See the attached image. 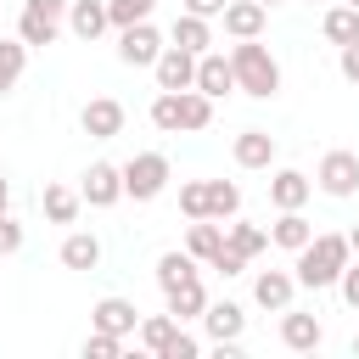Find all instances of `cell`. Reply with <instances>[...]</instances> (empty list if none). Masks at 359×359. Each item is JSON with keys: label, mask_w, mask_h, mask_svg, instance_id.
<instances>
[{"label": "cell", "mask_w": 359, "mask_h": 359, "mask_svg": "<svg viewBox=\"0 0 359 359\" xmlns=\"http://www.w3.org/2000/svg\"><path fill=\"white\" fill-rule=\"evenodd\" d=\"M348 258H353V247H348V236H314L309 247H297V264H292V275H297V286H337V275L348 269Z\"/></svg>", "instance_id": "obj_1"}, {"label": "cell", "mask_w": 359, "mask_h": 359, "mask_svg": "<svg viewBox=\"0 0 359 359\" xmlns=\"http://www.w3.org/2000/svg\"><path fill=\"white\" fill-rule=\"evenodd\" d=\"M230 67H236V90L252 95V101H269V95L280 90V62H275L269 45H258V39H236Z\"/></svg>", "instance_id": "obj_2"}, {"label": "cell", "mask_w": 359, "mask_h": 359, "mask_svg": "<svg viewBox=\"0 0 359 359\" xmlns=\"http://www.w3.org/2000/svg\"><path fill=\"white\" fill-rule=\"evenodd\" d=\"M62 22H67V0H22V11H17V39H22V45H56Z\"/></svg>", "instance_id": "obj_3"}, {"label": "cell", "mask_w": 359, "mask_h": 359, "mask_svg": "<svg viewBox=\"0 0 359 359\" xmlns=\"http://www.w3.org/2000/svg\"><path fill=\"white\" fill-rule=\"evenodd\" d=\"M163 191H168V157H163V151H135V157L123 163V196L151 202V196H163Z\"/></svg>", "instance_id": "obj_4"}, {"label": "cell", "mask_w": 359, "mask_h": 359, "mask_svg": "<svg viewBox=\"0 0 359 359\" xmlns=\"http://www.w3.org/2000/svg\"><path fill=\"white\" fill-rule=\"evenodd\" d=\"M202 325H208V337H213V348L224 359L241 353V331H247V309L241 303H208L202 309Z\"/></svg>", "instance_id": "obj_5"}, {"label": "cell", "mask_w": 359, "mask_h": 359, "mask_svg": "<svg viewBox=\"0 0 359 359\" xmlns=\"http://www.w3.org/2000/svg\"><path fill=\"white\" fill-rule=\"evenodd\" d=\"M157 56H163V34L151 28V17L118 28V62L123 67H157Z\"/></svg>", "instance_id": "obj_6"}, {"label": "cell", "mask_w": 359, "mask_h": 359, "mask_svg": "<svg viewBox=\"0 0 359 359\" xmlns=\"http://www.w3.org/2000/svg\"><path fill=\"white\" fill-rule=\"evenodd\" d=\"M314 185L325 191V196H353L359 191V151H325L320 157V168H314Z\"/></svg>", "instance_id": "obj_7"}, {"label": "cell", "mask_w": 359, "mask_h": 359, "mask_svg": "<svg viewBox=\"0 0 359 359\" xmlns=\"http://www.w3.org/2000/svg\"><path fill=\"white\" fill-rule=\"evenodd\" d=\"M79 196H84L90 208H112V202L123 196V168H118V163H90Z\"/></svg>", "instance_id": "obj_8"}, {"label": "cell", "mask_w": 359, "mask_h": 359, "mask_svg": "<svg viewBox=\"0 0 359 359\" xmlns=\"http://www.w3.org/2000/svg\"><path fill=\"white\" fill-rule=\"evenodd\" d=\"M151 73H157V90H196V56L180 45H163Z\"/></svg>", "instance_id": "obj_9"}, {"label": "cell", "mask_w": 359, "mask_h": 359, "mask_svg": "<svg viewBox=\"0 0 359 359\" xmlns=\"http://www.w3.org/2000/svg\"><path fill=\"white\" fill-rule=\"evenodd\" d=\"M79 129H84L90 140H112V135H123V107H118L112 95H95V101H84Z\"/></svg>", "instance_id": "obj_10"}, {"label": "cell", "mask_w": 359, "mask_h": 359, "mask_svg": "<svg viewBox=\"0 0 359 359\" xmlns=\"http://www.w3.org/2000/svg\"><path fill=\"white\" fill-rule=\"evenodd\" d=\"M67 28H73L84 45H95V39L112 28V11H107V0H67Z\"/></svg>", "instance_id": "obj_11"}, {"label": "cell", "mask_w": 359, "mask_h": 359, "mask_svg": "<svg viewBox=\"0 0 359 359\" xmlns=\"http://www.w3.org/2000/svg\"><path fill=\"white\" fill-rule=\"evenodd\" d=\"M280 342H286L292 353H314V348L325 342V325H320L314 314H297V309H280Z\"/></svg>", "instance_id": "obj_12"}, {"label": "cell", "mask_w": 359, "mask_h": 359, "mask_svg": "<svg viewBox=\"0 0 359 359\" xmlns=\"http://www.w3.org/2000/svg\"><path fill=\"white\" fill-rule=\"evenodd\" d=\"M196 90H202V95H213V101H219V95H230V90H236V67H230V56L202 50V56H196Z\"/></svg>", "instance_id": "obj_13"}, {"label": "cell", "mask_w": 359, "mask_h": 359, "mask_svg": "<svg viewBox=\"0 0 359 359\" xmlns=\"http://www.w3.org/2000/svg\"><path fill=\"white\" fill-rule=\"evenodd\" d=\"M90 320H95V331H112V337L140 331V309H135L129 297H101V303L90 309Z\"/></svg>", "instance_id": "obj_14"}, {"label": "cell", "mask_w": 359, "mask_h": 359, "mask_svg": "<svg viewBox=\"0 0 359 359\" xmlns=\"http://www.w3.org/2000/svg\"><path fill=\"white\" fill-rule=\"evenodd\" d=\"M292 292H297V275H286V269H258V280H252V297H258V309H292Z\"/></svg>", "instance_id": "obj_15"}, {"label": "cell", "mask_w": 359, "mask_h": 359, "mask_svg": "<svg viewBox=\"0 0 359 359\" xmlns=\"http://www.w3.org/2000/svg\"><path fill=\"white\" fill-rule=\"evenodd\" d=\"M309 241H314V224L303 219V208H280V219L269 224V247L297 252V247H309Z\"/></svg>", "instance_id": "obj_16"}, {"label": "cell", "mask_w": 359, "mask_h": 359, "mask_svg": "<svg viewBox=\"0 0 359 359\" xmlns=\"http://www.w3.org/2000/svg\"><path fill=\"white\" fill-rule=\"evenodd\" d=\"M264 17H269V6H258V0H230V6H224V34H230V39H258V34H264Z\"/></svg>", "instance_id": "obj_17"}, {"label": "cell", "mask_w": 359, "mask_h": 359, "mask_svg": "<svg viewBox=\"0 0 359 359\" xmlns=\"http://www.w3.org/2000/svg\"><path fill=\"white\" fill-rule=\"evenodd\" d=\"M309 196H314V180H309L303 168H280V174L269 180V202H275V208H303Z\"/></svg>", "instance_id": "obj_18"}, {"label": "cell", "mask_w": 359, "mask_h": 359, "mask_svg": "<svg viewBox=\"0 0 359 359\" xmlns=\"http://www.w3.org/2000/svg\"><path fill=\"white\" fill-rule=\"evenodd\" d=\"M168 45H180V50H191V56H202V50L213 45V28H208V17H191V11H180V17H174V28H168Z\"/></svg>", "instance_id": "obj_19"}, {"label": "cell", "mask_w": 359, "mask_h": 359, "mask_svg": "<svg viewBox=\"0 0 359 359\" xmlns=\"http://www.w3.org/2000/svg\"><path fill=\"white\" fill-rule=\"evenodd\" d=\"M236 163L241 168H269L275 163V135L269 129H241L236 135Z\"/></svg>", "instance_id": "obj_20"}, {"label": "cell", "mask_w": 359, "mask_h": 359, "mask_svg": "<svg viewBox=\"0 0 359 359\" xmlns=\"http://www.w3.org/2000/svg\"><path fill=\"white\" fill-rule=\"evenodd\" d=\"M163 297H168V314H174V320H202V309H208V292H202L196 275L180 280V286H168Z\"/></svg>", "instance_id": "obj_21"}, {"label": "cell", "mask_w": 359, "mask_h": 359, "mask_svg": "<svg viewBox=\"0 0 359 359\" xmlns=\"http://www.w3.org/2000/svg\"><path fill=\"white\" fill-rule=\"evenodd\" d=\"M224 247V224H213V219H191V236H185V252L196 258V264H213V252Z\"/></svg>", "instance_id": "obj_22"}, {"label": "cell", "mask_w": 359, "mask_h": 359, "mask_svg": "<svg viewBox=\"0 0 359 359\" xmlns=\"http://www.w3.org/2000/svg\"><path fill=\"white\" fill-rule=\"evenodd\" d=\"M79 202H84V196L67 191V185H45V191H39V208H45L50 224H73V219H79Z\"/></svg>", "instance_id": "obj_23"}, {"label": "cell", "mask_w": 359, "mask_h": 359, "mask_svg": "<svg viewBox=\"0 0 359 359\" xmlns=\"http://www.w3.org/2000/svg\"><path fill=\"white\" fill-rule=\"evenodd\" d=\"M174 101H180V129H208V123H213V95H202V90H174Z\"/></svg>", "instance_id": "obj_24"}, {"label": "cell", "mask_w": 359, "mask_h": 359, "mask_svg": "<svg viewBox=\"0 0 359 359\" xmlns=\"http://www.w3.org/2000/svg\"><path fill=\"white\" fill-rule=\"evenodd\" d=\"M241 213V185L236 180H208V219H236Z\"/></svg>", "instance_id": "obj_25"}, {"label": "cell", "mask_w": 359, "mask_h": 359, "mask_svg": "<svg viewBox=\"0 0 359 359\" xmlns=\"http://www.w3.org/2000/svg\"><path fill=\"white\" fill-rule=\"evenodd\" d=\"M62 264H67V269H95V264H101V241L84 236V230H73V236L62 241Z\"/></svg>", "instance_id": "obj_26"}, {"label": "cell", "mask_w": 359, "mask_h": 359, "mask_svg": "<svg viewBox=\"0 0 359 359\" xmlns=\"http://www.w3.org/2000/svg\"><path fill=\"white\" fill-rule=\"evenodd\" d=\"M325 39L331 45H353L359 39V6H331L325 11Z\"/></svg>", "instance_id": "obj_27"}, {"label": "cell", "mask_w": 359, "mask_h": 359, "mask_svg": "<svg viewBox=\"0 0 359 359\" xmlns=\"http://www.w3.org/2000/svg\"><path fill=\"white\" fill-rule=\"evenodd\" d=\"M22 67H28V45H22V39H0V95L17 90Z\"/></svg>", "instance_id": "obj_28"}, {"label": "cell", "mask_w": 359, "mask_h": 359, "mask_svg": "<svg viewBox=\"0 0 359 359\" xmlns=\"http://www.w3.org/2000/svg\"><path fill=\"white\" fill-rule=\"evenodd\" d=\"M174 331H180V320H174V314H151V320H140V342H146V348H151L157 359L168 353V342H174Z\"/></svg>", "instance_id": "obj_29"}, {"label": "cell", "mask_w": 359, "mask_h": 359, "mask_svg": "<svg viewBox=\"0 0 359 359\" xmlns=\"http://www.w3.org/2000/svg\"><path fill=\"white\" fill-rule=\"evenodd\" d=\"M224 241H230L236 252H247V258H258V252L269 247V230H258V224H247V219H236V224L224 230Z\"/></svg>", "instance_id": "obj_30"}, {"label": "cell", "mask_w": 359, "mask_h": 359, "mask_svg": "<svg viewBox=\"0 0 359 359\" xmlns=\"http://www.w3.org/2000/svg\"><path fill=\"white\" fill-rule=\"evenodd\" d=\"M191 275H196V258H191V252H163V258H157V286H163V292L180 286V280H191Z\"/></svg>", "instance_id": "obj_31"}, {"label": "cell", "mask_w": 359, "mask_h": 359, "mask_svg": "<svg viewBox=\"0 0 359 359\" xmlns=\"http://www.w3.org/2000/svg\"><path fill=\"white\" fill-rule=\"evenodd\" d=\"M107 11H112V28H129V22H146L157 0H107Z\"/></svg>", "instance_id": "obj_32"}, {"label": "cell", "mask_w": 359, "mask_h": 359, "mask_svg": "<svg viewBox=\"0 0 359 359\" xmlns=\"http://www.w3.org/2000/svg\"><path fill=\"white\" fill-rule=\"evenodd\" d=\"M180 208H185V219H208V180L180 185Z\"/></svg>", "instance_id": "obj_33"}, {"label": "cell", "mask_w": 359, "mask_h": 359, "mask_svg": "<svg viewBox=\"0 0 359 359\" xmlns=\"http://www.w3.org/2000/svg\"><path fill=\"white\" fill-rule=\"evenodd\" d=\"M118 353H123V337H112V331H95L84 342V359H118Z\"/></svg>", "instance_id": "obj_34"}, {"label": "cell", "mask_w": 359, "mask_h": 359, "mask_svg": "<svg viewBox=\"0 0 359 359\" xmlns=\"http://www.w3.org/2000/svg\"><path fill=\"white\" fill-rule=\"evenodd\" d=\"M213 269H219V275H241V269H247V252H236V247L224 241V247L213 252Z\"/></svg>", "instance_id": "obj_35"}, {"label": "cell", "mask_w": 359, "mask_h": 359, "mask_svg": "<svg viewBox=\"0 0 359 359\" xmlns=\"http://www.w3.org/2000/svg\"><path fill=\"white\" fill-rule=\"evenodd\" d=\"M337 286H342V303L359 309V258H348V269L337 275Z\"/></svg>", "instance_id": "obj_36"}, {"label": "cell", "mask_w": 359, "mask_h": 359, "mask_svg": "<svg viewBox=\"0 0 359 359\" xmlns=\"http://www.w3.org/2000/svg\"><path fill=\"white\" fill-rule=\"evenodd\" d=\"M17 247H22V224H17L11 213H0V258H6V252H17Z\"/></svg>", "instance_id": "obj_37"}, {"label": "cell", "mask_w": 359, "mask_h": 359, "mask_svg": "<svg viewBox=\"0 0 359 359\" xmlns=\"http://www.w3.org/2000/svg\"><path fill=\"white\" fill-rule=\"evenodd\" d=\"M196 348H202L196 337H185V331H174V342H168V353H163V359H196Z\"/></svg>", "instance_id": "obj_38"}, {"label": "cell", "mask_w": 359, "mask_h": 359, "mask_svg": "<svg viewBox=\"0 0 359 359\" xmlns=\"http://www.w3.org/2000/svg\"><path fill=\"white\" fill-rule=\"evenodd\" d=\"M224 6H230V0H185V11H191V17H208V22L224 17Z\"/></svg>", "instance_id": "obj_39"}, {"label": "cell", "mask_w": 359, "mask_h": 359, "mask_svg": "<svg viewBox=\"0 0 359 359\" xmlns=\"http://www.w3.org/2000/svg\"><path fill=\"white\" fill-rule=\"evenodd\" d=\"M337 62H342V79H348V84H359V39H353V45H342V56H337Z\"/></svg>", "instance_id": "obj_40"}, {"label": "cell", "mask_w": 359, "mask_h": 359, "mask_svg": "<svg viewBox=\"0 0 359 359\" xmlns=\"http://www.w3.org/2000/svg\"><path fill=\"white\" fill-rule=\"evenodd\" d=\"M6 202H11V185H6V174H0V213H6Z\"/></svg>", "instance_id": "obj_41"}, {"label": "cell", "mask_w": 359, "mask_h": 359, "mask_svg": "<svg viewBox=\"0 0 359 359\" xmlns=\"http://www.w3.org/2000/svg\"><path fill=\"white\" fill-rule=\"evenodd\" d=\"M348 247H353V258H359V224H353V230H348Z\"/></svg>", "instance_id": "obj_42"}, {"label": "cell", "mask_w": 359, "mask_h": 359, "mask_svg": "<svg viewBox=\"0 0 359 359\" xmlns=\"http://www.w3.org/2000/svg\"><path fill=\"white\" fill-rule=\"evenodd\" d=\"M353 359H359V337H353Z\"/></svg>", "instance_id": "obj_43"}, {"label": "cell", "mask_w": 359, "mask_h": 359, "mask_svg": "<svg viewBox=\"0 0 359 359\" xmlns=\"http://www.w3.org/2000/svg\"><path fill=\"white\" fill-rule=\"evenodd\" d=\"M258 6H275V0H258Z\"/></svg>", "instance_id": "obj_44"}, {"label": "cell", "mask_w": 359, "mask_h": 359, "mask_svg": "<svg viewBox=\"0 0 359 359\" xmlns=\"http://www.w3.org/2000/svg\"><path fill=\"white\" fill-rule=\"evenodd\" d=\"M348 6H359V0H348Z\"/></svg>", "instance_id": "obj_45"}, {"label": "cell", "mask_w": 359, "mask_h": 359, "mask_svg": "<svg viewBox=\"0 0 359 359\" xmlns=\"http://www.w3.org/2000/svg\"><path fill=\"white\" fill-rule=\"evenodd\" d=\"M309 6H314V0H309Z\"/></svg>", "instance_id": "obj_46"}]
</instances>
